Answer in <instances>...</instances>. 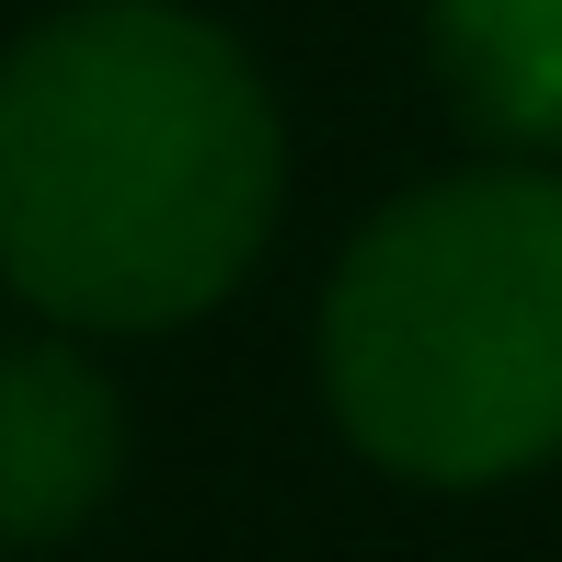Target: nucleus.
Masks as SVG:
<instances>
[{"mask_svg": "<svg viewBox=\"0 0 562 562\" xmlns=\"http://www.w3.org/2000/svg\"><path fill=\"white\" fill-rule=\"evenodd\" d=\"M288 126L184 0H69L0 46V288L58 334H172L265 265Z\"/></svg>", "mask_w": 562, "mask_h": 562, "instance_id": "1", "label": "nucleus"}, {"mask_svg": "<svg viewBox=\"0 0 562 562\" xmlns=\"http://www.w3.org/2000/svg\"><path fill=\"white\" fill-rule=\"evenodd\" d=\"M322 402L425 494L562 459V149L391 195L322 276Z\"/></svg>", "mask_w": 562, "mask_h": 562, "instance_id": "2", "label": "nucleus"}, {"mask_svg": "<svg viewBox=\"0 0 562 562\" xmlns=\"http://www.w3.org/2000/svg\"><path fill=\"white\" fill-rule=\"evenodd\" d=\"M126 482V402L69 334L0 345V551L81 540Z\"/></svg>", "mask_w": 562, "mask_h": 562, "instance_id": "3", "label": "nucleus"}, {"mask_svg": "<svg viewBox=\"0 0 562 562\" xmlns=\"http://www.w3.org/2000/svg\"><path fill=\"white\" fill-rule=\"evenodd\" d=\"M425 69L494 149H562V0H425Z\"/></svg>", "mask_w": 562, "mask_h": 562, "instance_id": "4", "label": "nucleus"}]
</instances>
